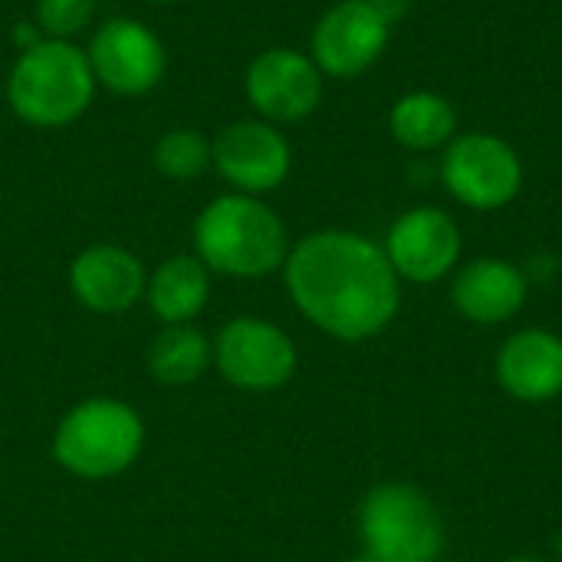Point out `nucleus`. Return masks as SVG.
<instances>
[{
	"label": "nucleus",
	"mask_w": 562,
	"mask_h": 562,
	"mask_svg": "<svg viewBox=\"0 0 562 562\" xmlns=\"http://www.w3.org/2000/svg\"><path fill=\"white\" fill-rule=\"evenodd\" d=\"M283 267L300 313L342 342L379 336L398 313V273L385 250L359 234H310L290 250Z\"/></svg>",
	"instance_id": "1"
},
{
	"label": "nucleus",
	"mask_w": 562,
	"mask_h": 562,
	"mask_svg": "<svg viewBox=\"0 0 562 562\" xmlns=\"http://www.w3.org/2000/svg\"><path fill=\"white\" fill-rule=\"evenodd\" d=\"M194 244L207 270L247 280L273 273L290 257L283 221L267 204L244 194L207 204L194 224Z\"/></svg>",
	"instance_id": "2"
},
{
	"label": "nucleus",
	"mask_w": 562,
	"mask_h": 562,
	"mask_svg": "<svg viewBox=\"0 0 562 562\" xmlns=\"http://www.w3.org/2000/svg\"><path fill=\"white\" fill-rule=\"evenodd\" d=\"M92 86V66L76 46L66 40H43L20 53L7 95L20 119L33 125H66L86 112Z\"/></svg>",
	"instance_id": "3"
},
{
	"label": "nucleus",
	"mask_w": 562,
	"mask_h": 562,
	"mask_svg": "<svg viewBox=\"0 0 562 562\" xmlns=\"http://www.w3.org/2000/svg\"><path fill=\"white\" fill-rule=\"evenodd\" d=\"M366 557L375 562H435L445 550V520L412 484H379L359 507Z\"/></svg>",
	"instance_id": "4"
},
{
	"label": "nucleus",
	"mask_w": 562,
	"mask_h": 562,
	"mask_svg": "<svg viewBox=\"0 0 562 562\" xmlns=\"http://www.w3.org/2000/svg\"><path fill=\"white\" fill-rule=\"evenodd\" d=\"M142 418L115 398H92L76 405L56 428V461L76 477L122 474L142 451Z\"/></svg>",
	"instance_id": "5"
},
{
	"label": "nucleus",
	"mask_w": 562,
	"mask_h": 562,
	"mask_svg": "<svg viewBox=\"0 0 562 562\" xmlns=\"http://www.w3.org/2000/svg\"><path fill=\"white\" fill-rule=\"evenodd\" d=\"M441 181L454 201L474 211L507 207L524 184V165L514 145L497 135L471 132L451 142L441 161Z\"/></svg>",
	"instance_id": "6"
},
{
	"label": "nucleus",
	"mask_w": 562,
	"mask_h": 562,
	"mask_svg": "<svg viewBox=\"0 0 562 562\" xmlns=\"http://www.w3.org/2000/svg\"><path fill=\"white\" fill-rule=\"evenodd\" d=\"M217 369L237 389L270 392L293 379L296 346L280 326L244 316L224 326L217 339Z\"/></svg>",
	"instance_id": "7"
},
{
	"label": "nucleus",
	"mask_w": 562,
	"mask_h": 562,
	"mask_svg": "<svg viewBox=\"0 0 562 562\" xmlns=\"http://www.w3.org/2000/svg\"><path fill=\"white\" fill-rule=\"evenodd\" d=\"M461 247V227L451 214L441 207H415L392 224L382 250L398 280L435 283L458 267Z\"/></svg>",
	"instance_id": "8"
},
{
	"label": "nucleus",
	"mask_w": 562,
	"mask_h": 562,
	"mask_svg": "<svg viewBox=\"0 0 562 562\" xmlns=\"http://www.w3.org/2000/svg\"><path fill=\"white\" fill-rule=\"evenodd\" d=\"M389 20L369 0H339L323 13L313 33L319 72L349 79L366 72L389 43Z\"/></svg>",
	"instance_id": "9"
},
{
	"label": "nucleus",
	"mask_w": 562,
	"mask_h": 562,
	"mask_svg": "<svg viewBox=\"0 0 562 562\" xmlns=\"http://www.w3.org/2000/svg\"><path fill=\"white\" fill-rule=\"evenodd\" d=\"M247 95L260 115L273 122H296L319 105L323 72L310 56L277 46L250 63Z\"/></svg>",
	"instance_id": "10"
},
{
	"label": "nucleus",
	"mask_w": 562,
	"mask_h": 562,
	"mask_svg": "<svg viewBox=\"0 0 562 562\" xmlns=\"http://www.w3.org/2000/svg\"><path fill=\"white\" fill-rule=\"evenodd\" d=\"M89 66L99 82H105L112 92L138 95L158 86L165 72V49L151 30H145L135 20H112L105 23L92 46H89Z\"/></svg>",
	"instance_id": "11"
},
{
	"label": "nucleus",
	"mask_w": 562,
	"mask_h": 562,
	"mask_svg": "<svg viewBox=\"0 0 562 562\" xmlns=\"http://www.w3.org/2000/svg\"><path fill=\"white\" fill-rule=\"evenodd\" d=\"M211 158L217 161L221 175L231 184H237L240 191H250V194L273 191L277 184H283V178L290 171V145L267 122L227 125L214 138Z\"/></svg>",
	"instance_id": "12"
},
{
	"label": "nucleus",
	"mask_w": 562,
	"mask_h": 562,
	"mask_svg": "<svg viewBox=\"0 0 562 562\" xmlns=\"http://www.w3.org/2000/svg\"><path fill=\"white\" fill-rule=\"evenodd\" d=\"M501 389L524 402L543 405L562 395V339L550 329H520L497 352Z\"/></svg>",
	"instance_id": "13"
},
{
	"label": "nucleus",
	"mask_w": 562,
	"mask_h": 562,
	"mask_svg": "<svg viewBox=\"0 0 562 562\" xmlns=\"http://www.w3.org/2000/svg\"><path fill=\"white\" fill-rule=\"evenodd\" d=\"M69 286L76 300L95 313H122L145 293L142 263L112 244L82 250L69 267Z\"/></svg>",
	"instance_id": "14"
},
{
	"label": "nucleus",
	"mask_w": 562,
	"mask_h": 562,
	"mask_svg": "<svg viewBox=\"0 0 562 562\" xmlns=\"http://www.w3.org/2000/svg\"><path fill=\"white\" fill-rule=\"evenodd\" d=\"M527 290L530 283L520 267L497 260V257H484V260L468 263L458 273L451 286V300L464 319L477 326H497V323L514 319L524 310Z\"/></svg>",
	"instance_id": "15"
},
{
	"label": "nucleus",
	"mask_w": 562,
	"mask_h": 562,
	"mask_svg": "<svg viewBox=\"0 0 562 562\" xmlns=\"http://www.w3.org/2000/svg\"><path fill=\"white\" fill-rule=\"evenodd\" d=\"M145 290H148V303L155 316H161L171 326L188 323L207 303V293H211L207 267L194 257H171L155 270Z\"/></svg>",
	"instance_id": "16"
},
{
	"label": "nucleus",
	"mask_w": 562,
	"mask_h": 562,
	"mask_svg": "<svg viewBox=\"0 0 562 562\" xmlns=\"http://www.w3.org/2000/svg\"><path fill=\"white\" fill-rule=\"evenodd\" d=\"M389 122H392L395 142L412 148V151L438 148L458 128V115H454L451 102L445 95H438V92H408V95H402L395 102Z\"/></svg>",
	"instance_id": "17"
},
{
	"label": "nucleus",
	"mask_w": 562,
	"mask_h": 562,
	"mask_svg": "<svg viewBox=\"0 0 562 562\" xmlns=\"http://www.w3.org/2000/svg\"><path fill=\"white\" fill-rule=\"evenodd\" d=\"M211 362V346L194 326H168L148 346V372L161 385H191L204 375Z\"/></svg>",
	"instance_id": "18"
},
{
	"label": "nucleus",
	"mask_w": 562,
	"mask_h": 562,
	"mask_svg": "<svg viewBox=\"0 0 562 562\" xmlns=\"http://www.w3.org/2000/svg\"><path fill=\"white\" fill-rule=\"evenodd\" d=\"M207 161H211V145L201 132L191 128H175L155 145V168L175 181L198 178L207 168Z\"/></svg>",
	"instance_id": "19"
},
{
	"label": "nucleus",
	"mask_w": 562,
	"mask_h": 562,
	"mask_svg": "<svg viewBox=\"0 0 562 562\" xmlns=\"http://www.w3.org/2000/svg\"><path fill=\"white\" fill-rule=\"evenodd\" d=\"M92 13H95V0H40L36 3L40 26L53 40L79 33L92 20Z\"/></svg>",
	"instance_id": "20"
},
{
	"label": "nucleus",
	"mask_w": 562,
	"mask_h": 562,
	"mask_svg": "<svg viewBox=\"0 0 562 562\" xmlns=\"http://www.w3.org/2000/svg\"><path fill=\"white\" fill-rule=\"evenodd\" d=\"M389 23H395L398 16H405L408 13V7H412V0H369Z\"/></svg>",
	"instance_id": "21"
},
{
	"label": "nucleus",
	"mask_w": 562,
	"mask_h": 562,
	"mask_svg": "<svg viewBox=\"0 0 562 562\" xmlns=\"http://www.w3.org/2000/svg\"><path fill=\"white\" fill-rule=\"evenodd\" d=\"M510 562H543V560H537V557H517V560H510Z\"/></svg>",
	"instance_id": "22"
},
{
	"label": "nucleus",
	"mask_w": 562,
	"mask_h": 562,
	"mask_svg": "<svg viewBox=\"0 0 562 562\" xmlns=\"http://www.w3.org/2000/svg\"><path fill=\"white\" fill-rule=\"evenodd\" d=\"M352 562H375V560H369V557H362V560H352Z\"/></svg>",
	"instance_id": "23"
},
{
	"label": "nucleus",
	"mask_w": 562,
	"mask_h": 562,
	"mask_svg": "<svg viewBox=\"0 0 562 562\" xmlns=\"http://www.w3.org/2000/svg\"><path fill=\"white\" fill-rule=\"evenodd\" d=\"M161 3H165V0H161Z\"/></svg>",
	"instance_id": "24"
}]
</instances>
